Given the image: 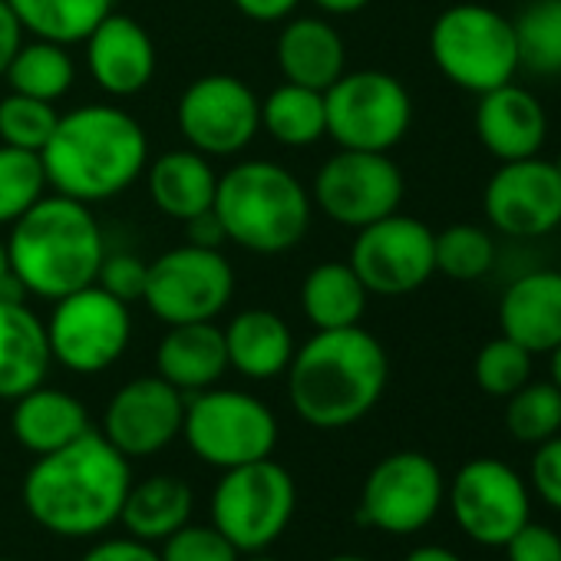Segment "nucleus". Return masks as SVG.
I'll use <instances>...</instances> for the list:
<instances>
[{"label":"nucleus","instance_id":"obj_1","mask_svg":"<svg viewBox=\"0 0 561 561\" xmlns=\"http://www.w3.org/2000/svg\"><path fill=\"white\" fill-rule=\"evenodd\" d=\"M129 485V459L103 433L87 430L70 446L37 456L24 476V505L60 538H93L119 522Z\"/></svg>","mask_w":561,"mask_h":561},{"label":"nucleus","instance_id":"obj_2","mask_svg":"<svg viewBox=\"0 0 561 561\" xmlns=\"http://www.w3.org/2000/svg\"><path fill=\"white\" fill-rule=\"evenodd\" d=\"M288 397L295 413L314 430H344L364 420L383 397L390 360L383 344L364 331H314L288 364Z\"/></svg>","mask_w":561,"mask_h":561},{"label":"nucleus","instance_id":"obj_3","mask_svg":"<svg viewBox=\"0 0 561 561\" xmlns=\"http://www.w3.org/2000/svg\"><path fill=\"white\" fill-rule=\"evenodd\" d=\"M41 159L54 192L87 205L110 202L133 188L146 172L149 136L133 113L110 103H90L60 113Z\"/></svg>","mask_w":561,"mask_h":561},{"label":"nucleus","instance_id":"obj_4","mask_svg":"<svg viewBox=\"0 0 561 561\" xmlns=\"http://www.w3.org/2000/svg\"><path fill=\"white\" fill-rule=\"evenodd\" d=\"M4 244L24 295L44 301H60L96 285L106 257V238L90 205L60 192L27 208L11 225Z\"/></svg>","mask_w":561,"mask_h":561},{"label":"nucleus","instance_id":"obj_5","mask_svg":"<svg viewBox=\"0 0 561 561\" xmlns=\"http://www.w3.org/2000/svg\"><path fill=\"white\" fill-rule=\"evenodd\" d=\"M211 211L231 244L251 254H285L305 241L314 198L291 169L248 159L218 175Z\"/></svg>","mask_w":561,"mask_h":561},{"label":"nucleus","instance_id":"obj_6","mask_svg":"<svg viewBox=\"0 0 561 561\" xmlns=\"http://www.w3.org/2000/svg\"><path fill=\"white\" fill-rule=\"evenodd\" d=\"M430 57L453 87L476 96L512 83L522 70L512 21L476 0L453 4L433 21Z\"/></svg>","mask_w":561,"mask_h":561},{"label":"nucleus","instance_id":"obj_7","mask_svg":"<svg viewBox=\"0 0 561 561\" xmlns=\"http://www.w3.org/2000/svg\"><path fill=\"white\" fill-rule=\"evenodd\" d=\"M298 505L295 479L271 456L221 469L211 492V525L238 551H264L285 535Z\"/></svg>","mask_w":561,"mask_h":561},{"label":"nucleus","instance_id":"obj_8","mask_svg":"<svg viewBox=\"0 0 561 561\" xmlns=\"http://www.w3.org/2000/svg\"><path fill=\"white\" fill-rule=\"evenodd\" d=\"M324 116L341 149L390 152L413 126V96L387 70H347L324 90Z\"/></svg>","mask_w":561,"mask_h":561},{"label":"nucleus","instance_id":"obj_9","mask_svg":"<svg viewBox=\"0 0 561 561\" xmlns=\"http://www.w3.org/2000/svg\"><path fill=\"white\" fill-rule=\"evenodd\" d=\"M182 436L202 462L231 469L274 453L277 420L267 403L251 393L208 387L185 400Z\"/></svg>","mask_w":561,"mask_h":561},{"label":"nucleus","instance_id":"obj_10","mask_svg":"<svg viewBox=\"0 0 561 561\" xmlns=\"http://www.w3.org/2000/svg\"><path fill=\"white\" fill-rule=\"evenodd\" d=\"M234 298V267L221 248L179 244L146 267L142 301L165 328L215 321Z\"/></svg>","mask_w":561,"mask_h":561},{"label":"nucleus","instance_id":"obj_11","mask_svg":"<svg viewBox=\"0 0 561 561\" xmlns=\"http://www.w3.org/2000/svg\"><path fill=\"white\" fill-rule=\"evenodd\" d=\"M47 341L54 364L70 374H103L110 370L133 341L129 305L103 291L100 285H87L60 301H54L47 321Z\"/></svg>","mask_w":561,"mask_h":561},{"label":"nucleus","instance_id":"obj_12","mask_svg":"<svg viewBox=\"0 0 561 561\" xmlns=\"http://www.w3.org/2000/svg\"><path fill=\"white\" fill-rule=\"evenodd\" d=\"M175 126L188 149L208 159L238 156L261 133V100L231 73L192 80L175 103Z\"/></svg>","mask_w":561,"mask_h":561},{"label":"nucleus","instance_id":"obj_13","mask_svg":"<svg viewBox=\"0 0 561 561\" xmlns=\"http://www.w3.org/2000/svg\"><path fill=\"white\" fill-rule=\"evenodd\" d=\"M407 182L390 152L337 149L314 175L311 198L341 228H367L400 211Z\"/></svg>","mask_w":561,"mask_h":561},{"label":"nucleus","instance_id":"obj_14","mask_svg":"<svg viewBox=\"0 0 561 561\" xmlns=\"http://www.w3.org/2000/svg\"><path fill=\"white\" fill-rule=\"evenodd\" d=\"M436 231L413 215H387L357 231L351 267L377 298H403L420 291L436 274Z\"/></svg>","mask_w":561,"mask_h":561},{"label":"nucleus","instance_id":"obj_15","mask_svg":"<svg viewBox=\"0 0 561 561\" xmlns=\"http://www.w3.org/2000/svg\"><path fill=\"white\" fill-rule=\"evenodd\" d=\"M446 499V482L439 466L413 449L380 459L360 492L357 522L390 531L413 535L426 528Z\"/></svg>","mask_w":561,"mask_h":561},{"label":"nucleus","instance_id":"obj_16","mask_svg":"<svg viewBox=\"0 0 561 561\" xmlns=\"http://www.w3.org/2000/svg\"><path fill=\"white\" fill-rule=\"evenodd\" d=\"M482 215L505 238H545L561 228V175L541 156L499 162L482 188Z\"/></svg>","mask_w":561,"mask_h":561},{"label":"nucleus","instance_id":"obj_17","mask_svg":"<svg viewBox=\"0 0 561 561\" xmlns=\"http://www.w3.org/2000/svg\"><path fill=\"white\" fill-rule=\"evenodd\" d=\"M456 525L479 545H505L531 512L528 485L502 459H469L449 489Z\"/></svg>","mask_w":561,"mask_h":561},{"label":"nucleus","instance_id":"obj_18","mask_svg":"<svg viewBox=\"0 0 561 561\" xmlns=\"http://www.w3.org/2000/svg\"><path fill=\"white\" fill-rule=\"evenodd\" d=\"M185 420V393L156 377H136L123 383L103 413V436L126 456L142 459L162 453Z\"/></svg>","mask_w":561,"mask_h":561},{"label":"nucleus","instance_id":"obj_19","mask_svg":"<svg viewBox=\"0 0 561 561\" xmlns=\"http://www.w3.org/2000/svg\"><path fill=\"white\" fill-rule=\"evenodd\" d=\"M83 44L87 70L106 96L129 100L152 83L159 57L149 31L136 18L110 11Z\"/></svg>","mask_w":561,"mask_h":561},{"label":"nucleus","instance_id":"obj_20","mask_svg":"<svg viewBox=\"0 0 561 561\" xmlns=\"http://www.w3.org/2000/svg\"><path fill=\"white\" fill-rule=\"evenodd\" d=\"M476 136L482 149L499 162L541 156V146L548 139V113L531 90L512 80L479 96Z\"/></svg>","mask_w":561,"mask_h":561},{"label":"nucleus","instance_id":"obj_21","mask_svg":"<svg viewBox=\"0 0 561 561\" xmlns=\"http://www.w3.org/2000/svg\"><path fill=\"white\" fill-rule=\"evenodd\" d=\"M499 328L531 357L551 354L561 344V271L518 274L499 298Z\"/></svg>","mask_w":561,"mask_h":561},{"label":"nucleus","instance_id":"obj_22","mask_svg":"<svg viewBox=\"0 0 561 561\" xmlns=\"http://www.w3.org/2000/svg\"><path fill=\"white\" fill-rule=\"evenodd\" d=\"M50 364L47 321H41L24 298H0V400H18L41 387Z\"/></svg>","mask_w":561,"mask_h":561},{"label":"nucleus","instance_id":"obj_23","mask_svg":"<svg viewBox=\"0 0 561 561\" xmlns=\"http://www.w3.org/2000/svg\"><path fill=\"white\" fill-rule=\"evenodd\" d=\"M274 54L285 83L321 93L347 73V44L324 18H288L277 34Z\"/></svg>","mask_w":561,"mask_h":561},{"label":"nucleus","instance_id":"obj_24","mask_svg":"<svg viewBox=\"0 0 561 561\" xmlns=\"http://www.w3.org/2000/svg\"><path fill=\"white\" fill-rule=\"evenodd\" d=\"M228 370L225 334L215 321L172 324L156 347V374L182 393L215 387Z\"/></svg>","mask_w":561,"mask_h":561},{"label":"nucleus","instance_id":"obj_25","mask_svg":"<svg viewBox=\"0 0 561 561\" xmlns=\"http://www.w3.org/2000/svg\"><path fill=\"white\" fill-rule=\"evenodd\" d=\"M146 192L152 205L175 218L188 221L215 205V188H218V172L211 169L208 156L195 149H169L146 165Z\"/></svg>","mask_w":561,"mask_h":561},{"label":"nucleus","instance_id":"obj_26","mask_svg":"<svg viewBox=\"0 0 561 561\" xmlns=\"http://www.w3.org/2000/svg\"><path fill=\"white\" fill-rule=\"evenodd\" d=\"M221 334H225L228 367L248 380L280 377L298 351L288 321L274 311H264V308H248V311L234 314Z\"/></svg>","mask_w":561,"mask_h":561},{"label":"nucleus","instance_id":"obj_27","mask_svg":"<svg viewBox=\"0 0 561 561\" xmlns=\"http://www.w3.org/2000/svg\"><path fill=\"white\" fill-rule=\"evenodd\" d=\"M11 430L27 453L47 456L80 439L90 430V413L73 393L41 383L14 400Z\"/></svg>","mask_w":561,"mask_h":561},{"label":"nucleus","instance_id":"obj_28","mask_svg":"<svg viewBox=\"0 0 561 561\" xmlns=\"http://www.w3.org/2000/svg\"><path fill=\"white\" fill-rule=\"evenodd\" d=\"M370 291L351 261H321L301 285V311L314 331H337L360 324Z\"/></svg>","mask_w":561,"mask_h":561},{"label":"nucleus","instance_id":"obj_29","mask_svg":"<svg viewBox=\"0 0 561 561\" xmlns=\"http://www.w3.org/2000/svg\"><path fill=\"white\" fill-rule=\"evenodd\" d=\"M192 515V489L179 476H149L129 485L119 522L139 541H162Z\"/></svg>","mask_w":561,"mask_h":561},{"label":"nucleus","instance_id":"obj_30","mask_svg":"<svg viewBox=\"0 0 561 561\" xmlns=\"http://www.w3.org/2000/svg\"><path fill=\"white\" fill-rule=\"evenodd\" d=\"M261 129L288 149H308L328 136L324 93L298 83H280L261 100Z\"/></svg>","mask_w":561,"mask_h":561},{"label":"nucleus","instance_id":"obj_31","mask_svg":"<svg viewBox=\"0 0 561 561\" xmlns=\"http://www.w3.org/2000/svg\"><path fill=\"white\" fill-rule=\"evenodd\" d=\"M31 37L64 47L83 44L113 11V0H8Z\"/></svg>","mask_w":561,"mask_h":561},{"label":"nucleus","instance_id":"obj_32","mask_svg":"<svg viewBox=\"0 0 561 561\" xmlns=\"http://www.w3.org/2000/svg\"><path fill=\"white\" fill-rule=\"evenodd\" d=\"M4 77L14 93L34 96L44 103H57L70 93V87L77 80V64L64 44L34 37L31 44L27 41L21 44V50L11 60Z\"/></svg>","mask_w":561,"mask_h":561},{"label":"nucleus","instance_id":"obj_33","mask_svg":"<svg viewBox=\"0 0 561 561\" xmlns=\"http://www.w3.org/2000/svg\"><path fill=\"white\" fill-rule=\"evenodd\" d=\"M518 64L535 77L561 73V0H531L512 21Z\"/></svg>","mask_w":561,"mask_h":561},{"label":"nucleus","instance_id":"obj_34","mask_svg":"<svg viewBox=\"0 0 561 561\" xmlns=\"http://www.w3.org/2000/svg\"><path fill=\"white\" fill-rule=\"evenodd\" d=\"M433 254H436V274L449 280H479L495 264V238L482 225L459 221L436 231Z\"/></svg>","mask_w":561,"mask_h":561},{"label":"nucleus","instance_id":"obj_35","mask_svg":"<svg viewBox=\"0 0 561 561\" xmlns=\"http://www.w3.org/2000/svg\"><path fill=\"white\" fill-rule=\"evenodd\" d=\"M50 182L41 152L14 149L0 142V228H11L27 208L47 195Z\"/></svg>","mask_w":561,"mask_h":561},{"label":"nucleus","instance_id":"obj_36","mask_svg":"<svg viewBox=\"0 0 561 561\" xmlns=\"http://www.w3.org/2000/svg\"><path fill=\"white\" fill-rule=\"evenodd\" d=\"M505 400V430L518 443L538 446L561 433V390L551 380H528Z\"/></svg>","mask_w":561,"mask_h":561},{"label":"nucleus","instance_id":"obj_37","mask_svg":"<svg viewBox=\"0 0 561 561\" xmlns=\"http://www.w3.org/2000/svg\"><path fill=\"white\" fill-rule=\"evenodd\" d=\"M57 103H44L11 90L0 100V142L27 152H44L47 139L57 129Z\"/></svg>","mask_w":561,"mask_h":561},{"label":"nucleus","instance_id":"obj_38","mask_svg":"<svg viewBox=\"0 0 561 561\" xmlns=\"http://www.w3.org/2000/svg\"><path fill=\"white\" fill-rule=\"evenodd\" d=\"M472 374H476V383L482 393L505 400L531 380V354L525 347H518L512 337L499 334L482 344V351L476 354Z\"/></svg>","mask_w":561,"mask_h":561},{"label":"nucleus","instance_id":"obj_39","mask_svg":"<svg viewBox=\"0 0 561 561\" xmlns=\"http://www.w3.org/2000/svg\"><path fill=\"white\" fill-rule=\"evenodd\" d=\"M238 548L215 525L185 522L179 531L162 538V561H238Z\"/></svg>","mask_w":561,"mask_h":561},{"label":"nucleus","instance_id":"obj_40","mask_svg":"<svg viewBox=\"0 0 561 561\" xmlns=\"http://www.w3.org/2000/svg\"><path fill=\"white\" fill-rule=\"evenodd\" d=\"M146 267L149 261L129 254V251H106L103 264H100V274H96V285L103 291H110L113 298L133 305V301H142V291H146Z\"/></svg>","mask_w":561,"mask_h":561},{"label":"nucleus","instance_id":"obj_41","mask_svg":"<svg viewBox=\"0 0 561 561\" xmlns=\"http://www.w3.org/2000/svg\"><path fill=\"white\" fill-rule=\"evenodd\" d=\"M502 548L508 561H561V535L535 522H525Z\"/></svg>","mask_w":561,"mask_h":561},{"label":"nucleus","instance_id":"obj_42","mask_svg":"<svg viewBox=\"0 0 561 561\" xmlns=\"http://www.w3.org/2000/svg\"><path fill=\"white\" fill-rule=\"evenodd\" d=\"M531 485L535 492L561 512V433L535 446L531 456Z\"/></svg>","mask_w":561,"mask_h":561},{"label":"nucleus","instance_id":"obj_43","mask_svg":"<svg viewBox=\"0 0 561 561\" xmlns=\"http://www.w3.org/2000/svg\"><path fill=\"white\" fill-rule=\"evenodd\" d=\"M80 561H162L149 541L139 538H110L93 545Z\"/></svg>","mask_w":561,"mask_h":561},{"label":"nucleus","instance_id":"obj_44","mask_svg":"<svg viewBox=\"0 0 561 561\" xmlns=\"http://www.w3.org/2000/svg\"><path fill=\"white\" fill-rule=\"evenodd\" d=\"M234 11L254 24H280L295 14L301 0H231Z\"/></svg>","mask_w":561,"mask_h":561},{"label":"nucleus","instance_id":"obj_45","mask_svg":"<svg viewBox=\"0 0 561 561\" xmlns=\"http://www.w3.org/2000/svg\"><path fill=\"white\" fill-rule=\"evenodd\" d=\"M24 24L18 21L14 8L8 4V0H0V77L8 73L11 60L18 57L21 44H24Z\"/></svg>","mask_w":561,"mask_h":561},{"label":"nucleus","instance_id":"obj_46","mask_svg":"<svg viewBox=\"0 0 561 561\" xmlns=\"http://www.w3.org/2000/svg\"><path fill=\"white\" fill-rule=\"evenodd\" d=\"M185 225V241L188 244H198V248H221L228 238H225V228H221V221H218V215L208 208V211H202V215H195V218H188V221H182Z\"/></svg>","mask_w":561,"mask_h":561},{"label":"nucleus","instance_id":"obj_47","mask_svg":"<svg viewBox=\"0 0 561 561\" xmlns=\"http://www.w3.org/2000/svg\"><path fill=\"white\" fill-rule=\"evenodd\" d=\"M0 298H24V288L21 280L11 267V257H8V244L0 241Z\"/></svg>","mask_w":561,"mask_h":561},{"label":"nucleus","instance_id":"obj_48","mask_svg":"<svg viewBox=\"0 0 561 561\" xmlns=\"http://www.w3.org/2000/svg\"><path fill=\"white\" fill-rule=\"evenodd\" d=\"M321 8V14H331V18H351V14H360L367 11L374 0H314Z\"/></svg>","mask_w":561,"mask_h":561},{"label":"nucleus","instance_id":"obj_49","mask_svg":"<svg viewBox=\"0 0 561 561\" xmlns=\"http://www.w3.org/2000/svg\"><path fill=\"white\" fill-rule=\"evenodd\" d=\"M403 561H462L459 554H453L449 548H439V545H423V548H413Z\"/></svg>","mask_w":561,"mask_h":561},{"label":"nucleus","instance_id":"obj_50","mask_svg":"<svg viewBox=\"0 0 561 561\" xmlns=\"http://www.w3.org/2000/svg\"><path fill=\"white\" fill-rule=\"evenodd\" d=\"M548 357H551V383L561 390V344H558Z\"/></svg>","mask_w":561,"mask_h":561},{"label":"nucleus","instance_id":"obj_51","mask_svg":"<svg viewBox=\"0 0 561 561\" xmlns=\"http://www.w3.org/2000/svg\"><path fill=\"white\" fill-rule=\"evenodd\" d=\"M328 561H370V558H360V554H334Z\"/></svg>","mask_w":561,"mask_h":561},{"label":"nucleus","instance_id":"obj_52","mask_svg":"<svg viewBox=\"0 0 561 561\" xmlns=\"http://www.w3.org/2000/svg\"><path fill=\"white\" fill-rule=\"evenodd\" d=\"M248 561H277V558H271V554H261V551H251V558Z\"/></svg>","mask_w":561,"mask_h":561},{"label":"nucleus","instance_id":"obj_53","mask_svg":"<svg viewBox=\"0 0 561 561\" xmlns=\"http://www.w3.org/2000/svg\"><path fill=\"white\" fill-rule=\"evenodd\" d=\"M554 169H558V175H561V152H558V159H554Z\"/></svg>","mask_w":561,"mask_h":561},{"label":"nucleus","instance_id":"obj_54","mask_svg":"<svg viewBox=\"0 0 561 561\" xmlns=\"http://www.w3.org/2000/svg\"><path fill=\"white\" fill-rule=\"evenodd\" d=\"M0 561H14V558H0Z\"/></svg>","mask_w":561,"mask_h":561}]
</instances>
